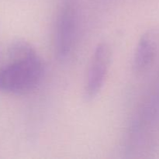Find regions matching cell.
<instances>
[{"mask_svg":"<svg viewBox=\"0 0 159 159\" xmlns=\"http://www.w3.org/2000/svg\"><path fill=\"white\" fill-rule=\"evenodd\" d=\"M111 56V49L107 43H99L95 49L85 85V97L88 99H94L102 89L110 68Z\"/></svg>","mask_w":159,"mask_h":159,"instance_id":"3","label":"cell"},{"mask_svg":"<svg viewBox=\"0 0 159 159\" xmlns=\"http://www.w3.org/2000/svg\"><path fill=\"white\" fill-rule=\"evenodd\" d=\"M77 9L72 0H65L57 13L55 26L56 54L61 60L71 52L77 30Z\"/></svg>","mask_w":159,"mask_h":159,"instance_id":"2","label":"cell"},{"mask_svg":"<svg viewBox=\"0 0 159 159\" xmlns=\"http://www.w3.org/2000/svg\"><path fill=\"white\" fill-rule=\"evenodd\" d=\"M9 62L0 70V90L11 94H26L35 89L43 79L41 58L29 43L16 41L9 49Z\"/></svg>","mask_w":159,"mask_h":159,"instance_id":"1","label":"cell"},{"mask_svg":"<svg viewBox=\"0 0 159 159\" xmlns=\"http://www.w3.org/2000/svg\"><path fill=\"white\" fill-rule=\"evenodd\" d=\"M159 41V31L151 30L141 36L134 56L133 67L135 72L145 71L153 61Z\"/></svg>","mask_w":159,"mask_h":159,"instance_id":"4","label":"cell"}]
</instances>
